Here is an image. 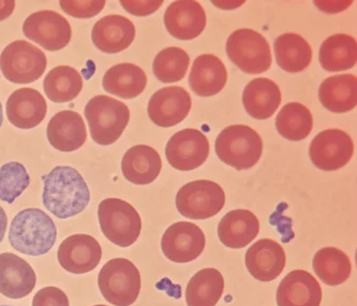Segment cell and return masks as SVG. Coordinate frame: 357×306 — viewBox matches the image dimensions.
I'll return each instance as SVG.
<instances>
[{
    "instance_id": "obj_1",
    "label": "cell",
    "mask_w": 357,
    "mask_h": 306,
    "mask_svg": "<svg viewBox=\"0 0 357 306\" xmlns=\"http://www.w3.org/2000/svg\"><path fill=\"white\" fill-rule=\"evenodd\" d=\"M43 205L61 219L79 215L91 201L89 185L75 168L55 167L43 177Z\"/></svg>"
},
{
    "instance_id": "obj_2",
    "label": "cell",
    "mask_w": 357,
    "mask_h": 306,
    "mask_svg": "<svg viewBox=\"0 0 357 306\" xmlns=\"http://www.w3.org/2000/svg\"><path fill=\"white\" fill-rule=\"evenodd\" d=\"M57 240V229L53 219L40 209H25L13 218L10 227L9 242L15 251L24 255H45Z\"/></svg>"
},
{
    "instance_id": "obj_3",
    "label": "cell",
    "mask_w": 357,
    "mask_h": 306,
    "mask_svg": "<svg viewBox=\"0 0 357 306\" xmlns=\"http://www.w3.org/2000/svg\"><path fill=\"white\" fill-rule=\"evenodd\" d=\"M84 114L91 139L99 145H111L123 135L130 121V111L119 100L98 95L87 102Z\"/></svg>"
},
{
    "instance_id": "obj_4",
    "label": "cell",
    "mask_w": 357,
    "mask_h": 306,
    "mask_svg": "<svg viewBox=\"0 0 357 306\" xmlns=\"http://www.w3.org/2000/svg\"><path fill=\"white\" fill-rule=\"evenodd\" d=\"M215 149L222 163L241 171L259 163L263 142L260 135L249 126L232 125L219 133Z\"/></svg>"
},
{
    "instance_id": "obj_5",
    "label": "cell",
    "mask_w": 357,
    "mask_h": 306,
    "mask_svg": "<svg viewBox=\"0 0 357 306\" xmlns=\"http://www.w3.org/2000/svg\"><path fill=\"white\" fill-rule=\"evenodd\" d=\"M98 286L109 303L130 306L141 291V274L130 260L114 258L100 270Z\"/></svg>"
},
{
    "instance_id": "obj_6",
    "label": "cell",
    "mask_w": 357,
    "mask_h": 306,
    "mask_svg": "<svg viewBox=\"0 0 357 306\" xmlns=\"http://www.w3.org/2000/svg\"><path fill=\"white\" fill-rule=\"evenodd\" d=\"M100 228L105 237L119 247H129L141 235L142 221L139 212L130 203L107 198L98 207Z\"/></svg>"
},
{
    "instance_id": "obj_7",
    "label": "cell",
    "mask_w": 357,
    "mask_h": 306,
    "mask_svg": "<svg viewBox=\"0 0 357 306\" xmlns=\"http://www.w3.org/2000/svg\"><path fill=\"white\" fill-rule=\"evenodd\" d=\"M230 61L247 75H260L271 68L273 56L267 40L258 31L243 28L227 38Z\"/></svg>"
},
{
    "instance_id": "obj_8",
    "label": "cell",
    "mask_w": 357,
    "mask_h": 306,
    "mask_svg": "<svg viewBox=\"0 0 357 306\" xmlns=\"http://www.w3.org/2000/svg\"><path fill=\"white\" fill-rule=\"evenodd\" d=\"M47 56L31 42L17 40L5 48L0 55V70L14 84L37 81L47 69Z\"/></svg>"
},
{
    "instance_id": "obj_9",
    "label": "cell",
    "mask_w": 357,
    "mask_h": 306,
    "mask_svg": "<svg viewBox=\"0 0 357 306\" xmlns=\"http://www.w3.org/2000/svg\"><path fill=\"white\" fill-rule=\"evenodd\" d=\"M225 204V194L219 184L199 180L185 184L176 195L179 213L190 219H208L217 215Z\"/></svg>"
},
{
    "instance_id": "obj_10",
    "label": "cell",
    "mask_w": 357,
    "mask_h": 306,
    "mask_svg": "<svg viewBox=\"0 0 357 306\" xmlns=\"http://www.w3.org/2000/svg\"><path fill=\"white\" fill-rule=\"evenodd\" d=\"M23 33L28 40L50 52L61 51L73 38V29L68 20L52 10L31 14L24 22Z\"/></svg>"
},
{
    "instance_id": "obj_11",
    "label": "cell",
    "mask_w": 357,
    "mask_h": 306,
    "mask_svg": "<svg viewBox=\"0 0 357 306\" xmlns=\"http://www.w3.org/2000/svg\"><path fill=\"white\" fill-rule=\"evenodd\" d=\"M354 154L352 138L340 129H327L311 141L309 157L313 165L323 171L344 168Z\"/></svg>"
},
{
    "instance_id": "obj_12",
    "label": "cell",
    "mask_w": 357,
    "mask_h": 306,
    "mask_svg": "<svg viewBox=\"0 0 357 306\" xmlns=\"http://www.w3.org/2000/svg\"><path fill=\"white\" fill-rule=\"evenodd\" d=\"M209 155L206 136L197 129H183L175 133L167 142L165 156L169 165L179 171L197 169Z\"/></svg>"
},
{
    "instance_id": "obj_13",
    "label": "cell",
    "mask_w": 357,
    "mask_h": 306,
    "mask_svg": "<svg viewBox=\"0 0 357 306\" xmlns=\"http://www.w3.org/2000/svg\"><path fill=\"white\" fill-rule=\"evenodd\" d=\"M206 244L204 232L189 221L173 224L165 230L161 249L167 259L175 263H188L199 257Z\"/></svg>"
},
{
    "instance_id": "obj_14",
    "label": "cell",
    "mask_w": 357,
    "mask_h": 306,
    "mask_svg": "<svg viewBox=\"0 0 357 306\" xmlns=\"http://www.w3.org/2000/svg\"><path fill=\"white\" fill-rule=\"evenodd\" d=\"M192 100L188 92L181 86H169L155 92L149 99V119L160 127H173L188 116Z\"/></svg>"
},
{
    "instance_id": "obj_15",
    "label": "cell",
    "mask_w": 357,
    "mask_h": 306,
    "mask_svg": "<svg viewBox=\"0 0 357 306\" xmlns=\"http://www.w3.org/2000/svg\"><path fill=\"white\" fill-rule=\"evenodd\" d=\"M59 265L69 273L85 274L93 271L102 258L99 242L89 235L67 238L57 252Z\"/></svg>"
},
{
    "instance_id": "obj_16",
    "label": "cell",
    "mask_w": 357,
    "mask_h": 306,
    "mask_svg": "<svg viewBox=\"0 0 357 306\" xmlns=\"http://www.w3.org/2000/svg\"><path fill=\"white\" fill-rule=\"evenodd\" d=\"M163 20L169 35L178 40L195 39L206 27L204 8L195 0H178L171 3Z\"/></svg>"
},
{
    "instance_id": "obj_17",
    "label": "cell",
    "mask_w": 357,
    "mask_h": 306,
    "mask_svg": "<svg viewBox=\"0 0 357 306\" xmlns=\"http://www.w3.org/2000/svg\"><path fill=\"white\" fill-rule=\"evenodd\" d=\"M37 275L23 258L12 253L0 254V293L17 300L33 293Z\"/></svg>"
},
{
    "instance_id": "obj_18",
    "label": "cell",
    "mask_w": 357,
    "mask_h": 306,
    "mask_svg": "<svg viewBox=\"0 0 357 306\" xmlns=\"http://www.w3.org/2000/svg\"><path fill=\"white\" fill-rule=\"evenodd\" d=\"M278 306H320L322 288L305 270H294L281 281L276 293Z\"/></svg>"
},
{
    "instance_id": "obj_19",
    "label": "cell",
    "mask_w": 357,
    "mask_h": 306,
    "mask_svg": "<svg viewBox=\"0 0 357 306\" xmlns=\"http://www.w3.org/2000/svg\"><path fill=\"white\" fill-rule=\"evenodd\" d=\"M245 262L249 273L257 281L271 282L282 273L287 256L280 244L274 240L263 239L250 246Z\"/></svg>"
},
{
    "instance_id": "obj_20",
    "label": "cell",
    "mask_w": 357,
    "mask_h": 306,
    "mask_svg": "<svg viewBox=\"0 0 357 306\" xmlns=\"http://www.w3.org/2000/svg\"><path fill=\"white\" fill-rule=\"evenodd\" d=\"M135 38V24L119 14L100 19L91 31V40L95 47L107 54L125 51L132 45Z\"/></svg>"
},
{
    "instance_id": "obj_21",
    "label": "cell",
    "mask_w": 357,
    "mask_h": 306,
    "mask_svg": "<svg viewBox=\"0 0 357 306\" xmlns=\"http://www.w3.org/2000/svg\"><path fill=\"white\" fill-rule=\"evenodd\" d=\"M6 112L14 127L33 129L47 116V100L36 89H20L8 98Z\"/></svg>"
},
{
    "instance_id": "obj_22",
    "label": "cell",
    "mask_w": 357,
    "mask_h": 306,
    "mask_svg": "<svg viewBox=\"0 0 357 306\" xmlns=\"http://www.w3.org/2000/svg\"><path fill=\"white\" fill-rule=\"evenodd\" d=\"M47 135L54 149L70 153L77 151L86 142V126L77 112L66 110L52 117L47 125Z\"/></svg>"
},
{
    "instance_id": "obj_23",
    "label": "cell",
    "mask_w": 357,
    "mask_h": 306,
    "mask_svg": "<svg viewBox=\"0 0 357 306\" xmlns=\"http://www.w3.org/2000/svg\"><path fill=\"white\" fill-rule=\"evenodd\" d=\"M227 81V70L220 58L213 54H203L195 58L189 85L195 95L211 97L225 89Z\"/></svg>"
},
{
    "instance_id": "obj_24",
    "label": "cell",
    "mask_w": 357,
    "mask_h": 306,
    "mask_svg": "<svg viewBox=\"0 0 357 306\" xmlns=\"http://www.w3.org/2000/svg\"><path fill=\"white\" fill-rule=\"evenodd\" d=\"M260 232L258 217L248 210H234L221 218L218 225V237L221 243L229 249H244Z\"/></svg>"
},
{
    "instance_id": "obj_25",
    "label": "cell",
    "mask_w": 357,
    "mask_h": 306,
    "mask_svg": "<svg viewBox=\"0 0 357 306\" xmlns=\"http://www.w3.org/2000/svg\"><path fill=\"white\" fill-rule=\"evenodd\" d=\"M162 168L158 152L149 145H135L126 152L121 171L127 181L135 185H149L160 174Z\"/></svg>"
},
{
    "instance_id": "obj_26",
    "label": "cell",
    "mask_w": 357,
    "mask_h": 306,
    "mask_svg": "<svg viewBox=\"0 0 357 306\" xmlns=\"http://www.w3.org/2000/svg\"><path fill=\"white\" fill-rule=\"evenodd\" d=\"M243 103L253 119H269L280 105V89L277 83L266 78L252 80L245 87Z\"/></svg>"
},
{
    "instance_id": "obj_27",
    "label": "cell",
    "mask_w": 357,
    "mask_h": 306,
    "mask_svg": "<svg viewBox=\"0 0 357 306\" xmlns=\"http://www.w3.org/2000/svg\"><path fill=\"white\" fill-rule=\"evenodd\" d=\"M319 99L333 113L352 111L357 105V79L353 75L327 78L319 89Z\"/></svg>"
},
{
    "instance_id": "obj_28",
    "label": "cell",
    "mask_w": 357,
    "mask_h": 306,
    "mask_svg": "<svg viewBox=\"0 0 357 306\" xmlns=\"http://www.w3.org/2000/svg\"><path fill=\"white\" fill-rule=\"evenodd\" d=\"M146 85L144 70L129 63L119 64L109 68L102 80L105 92L123 99L137 98L144 92Z\"/></svg>"
},
{
    "instance_id": "obj_29",
    "label": "cell",
    "mask_w": 357,
    "mask_h": 306,
    "mask_svg": "<svg viewBox=\"0 0 357 306\" xmlns=\"http://www.w3.org/2000/svg\"><path fill=\"white\" fill-rule=\"evenodd\" d=\"M276 61L281 69L289 73L302 72L312 61V49L298 34L279 36L274 43Z\"/></svg>"
},
{
    "instance_id": "obj_30",
    "label": "cell",
    "mask_w": 357,
    "mask_h": 306,
    "mask_svg": "<svg viewBox=\"0 0 357 306\" xmlns=\"http://www.w3.org/2000/svg\"><path fill=\"white\" fill-rule=\"evenodd\" d=\"M319 61L326 71L351 69L357 61L356 40L346 34L331 36L321 45Z\"/></svg>"
},
{
    "instance_id": "obj_31",
    "label": "cell",
    "mask_w": 357,
    "mask_h": 306,
    "mask_svg": "<svg viewBox=\"0 0 357 306\" xmlns=\"http://www.w3.org/2000/svg\"><path fill=\"white\" fill-rule=\"evenodd\" d=\"M225 290V279L217 269L206 268L197 272L185 288L188 306H216Z\"/></svg>"
},
{
    "instance_id": "obj_32",
    "label": "cell",
    "mask_w": 357,
    "mask_h": 306,
    "mask_svg": "<svg viewBox=\"0 0 357 306\" xmlns=\"http://www.w3.org/2000/svg\"><path fill=\"white\" fill-rule=\"evenodd\" d=\"M312 268L319 279L328 286L348 281L352 271L350 258L336 247H324L313 257Z\"/></svg>"
},
{
    "instance_id": "obj_33",
    "label": "cell",
    "mask_w": 357,
    "mask_h": 306,
    "mask_svg": "<svg viewBox=\"0 0 357 306\" xmlns=\"http://www.w3.org/2000/svg\"><path fill=\"white\" fill-rule=\"evenodd\" d=\"M83 78L70 66H59L47 73L43 81V89L47 98L56 103L75 100L83 89Z\"/></svg>"
},
{
    "instance_id": "obj_34",
    "label": "cell",
    "mask_w": 357,
    "mask_h": 306,
    "mask_svg": "<svg viewBox=\"0 0 357 306\" xmlns=\"http://www.w3.org/2000/svg\"><path fill=\"white\" fill-rule=\"evenodd\" d=\"M275 124L278 133L285 139L302 141L312 131V114L306 105L299 102H290L279 112Z\"/></svg>"
},
{
    "instance_id": "obj_35",
    "label": "cell",
    "mask_w": 357,
    "mask_h": 306,
    "mask_svg": "<svg viewBox=\"0 0 357 306\" xmlns=\"http://www.w3.org/2000/svg\"><path fill=\"white\" fill-rule=\"evenodd\" d=\"M190 57L185 50L171 47L159 52L153 59V75L162 83H175L185 78Z\"/></svg>"
},
{
    "instance_id": "obj_36",
    "label": "cell",
    "mask_w": 357,
    "mask_h": 306,
    "mask_svg": "<svg viewBox=\"0 0 357 306\" xmlns=\"http://www.w3.org/2000/svg\"><path fill=\"white\" fill-rule=\"evenodd\" d=\"M31 177L27 170L17 161L0 167V200L12 204L27 189Z\"/></svg>"
},
{
    "instance_id": "obj_37",
    "label": "cell",
    "mask_w": 357,
    "mask_h": 306,
    "mask_svg": "<svg viewBox=\"0 0 357 306\" xmlns=\"http://www.w3.org/2000/svg\"><path fill=\"white\" fill-rule=\"evenodd\" d=\"M61 9L75 19H91L102 11L105 0H61Z\"/></svg>"
},
{
    "instance_id": "obj_38",
    "label": "cell",
    "mask_w": 357,
    "mask_h": 306,
    "mask_svg": "<svg viewBox=\"0 0 357 306\" xmlns=\"http://www.w3.org/2000/svg\"><path fill=\"white\" fill-rule=\"evenodd\" d=\"M33 306H70V303L63 290L57 287H45L36 293Z\"/></svg>"
},
{
    "instance_id": "obj_39",
    "label": "cell",
    "mask_w": 357,
    "mask_h": 306,
    "mask_svg": "<svg viewBox=\"0 0 357 306\" xmlns=\"http://www.w3.org/2000/svg\"><path fill=\"white\" fill-rule=\"evenodd\" d=\"M163 1H127L121 0L123 9L135 17H146L157 11L162 6Z\"/></svg>"
},
{
    "instance_id": "obj_40",
    "label": "cell",
    "mask_w": 357,
    "mask_h": 306,
    "mask_svg": "<svg viewBox=\"0 0 357 306\" xmlns=\"http://www.w3.org/2000/svg\"><path fill=\"white\" fill-rule=\"evenodd\" d=\"M14 9H15L14 0H0V22L8 19L13 13Z\"/></svg>"
},
{
    "instance_id": "obj_41",
    "label": "cell",
    "mask_w": 357,
    "mask_h": 306,
    "mask_svg": "<svg viewBox=\"0 0 357 306\" xmlns=\"http://www.w3.org/2000/svg\"><path fill=\"white\" fill-rule=\"evenodd\" d=\"M7 214H6L5 210L0 207V243L3 242V238H5L6 231H7Z\"/></svg>"
},
{
    "instance_id": "obj_42",
    "label": "cell",
    "mask_w": 357,
    "mask_h": 306,
    "mask_svg": "<svg viewBox=\"0 0 357 306\" xmlns=\"http://www.w3.org/2000/svg\"><path fill=\"white\" fill-rule=\"evenodd\" d=\"M3 105H1V102H0V127L3 126Z\"/></svg>"
},
{
    "instance_id": "obj_43",
    "label": "cell",
    "mask_w": 357,
    "mask_h": 306,
    "mask_svg": "<svg viewBox=\"0 0 357 306\" xmlns=\"http://www.w3.org/2000/svg\"><path fill=\"white\" fill-rule=\"evenodd\" d=\"M93 306H107V305H103V304H99V305H93Z\"/></svg>"
},
{
    "instance_id": "obj_44",
    "label": "cell",
    "mask_w": 357,
    "mask_h": 306,
    "mask_svg": "<svg viewBox=\"0 0 357 306\" xmlns=\"http://www.w3.org/2000/svg\"><path fill=\"white\" fill-rule=\"evenodd\" d=\"M0 306H13V305H0Z\"/></svg>"
}]
</instances>
